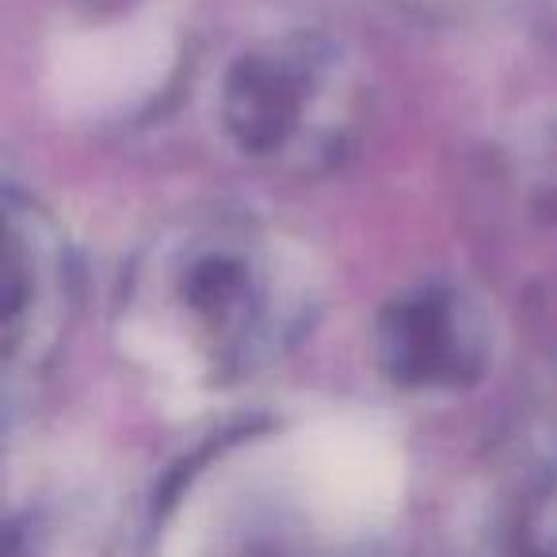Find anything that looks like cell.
<instances>
[{
	"label": "cell",
	"mask_w": 557,
	"mask_h": 557,
	"mask_svg": "<svg viewBox=\"0 0 557 557\" xmlns=\"http://www.w3.org/2000/svg\"><path fill=\"white\" fill-rule=\"evenodd\" d=\"M318 313V278L290 240L248 222H199L153 240L119 298L138 363L184 386L252 371L295 348Z\"/></svg>",
	"instance_id": "1"
},
{
	"label": "cell",
	"mask_w": 557,
	"mask_h": 557,
	"mask_svg": "<svg viewBox=\"0 0 557 557\" xmlns=\"http://www.w3.org/2000/svg\"><path fill=\"white\" fill-rule=\"evenodd\" d=\"M351 58L329 39L287 35L245 50L222 85V123L245 153L275 164H325L359 115Z\"/></svg>",
	"instance_id": "2"
},
{
	"label": "cell",
	"mask_w": 557,
	"mask_h": 557,
	"mask_svg": "<svg viewBox=\"0 0 557 557\" xmlns=\"http://www.w3.org/2000/svg\"><path fill=\"white\" fill-rule=\"evenodd\" d=\"M287 470L310 516L329 531H367L401 496L397 455L363 428H310L290 443Z\"/></svg>",
	"instance_id": "3"
},
{
	"label": "cell",
	"mask_w": 557,
	"mask_h": 557,
	"mask_svg": "<svg viewBox=\"0 0 557 557\" xmlns=\"http://www.w3.org/2000/svg\"><path fill=\"white\" fill-rule=\"evenodd\" d=\"M4 248V348L9 367L35 363L54 348L70 302V263L54 222L39 207H20L9 195Z\"/></svg>",
	"instance_id": "4"
}]
</instances>
